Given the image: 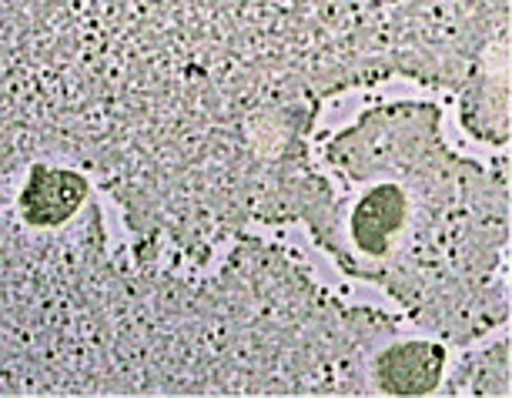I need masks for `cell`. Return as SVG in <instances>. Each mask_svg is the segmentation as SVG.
<instances>
[{"label":"cell","instance_id":"3957f363","mask_svg":"<svg viewBox=\"0 0 512 398\" xmlns=\"http://www.w3.org/2000/svg\"><path fill=\"white\" fill-rule=\"evenodd\" d=\"M399 221H402V194L395 188H382V191H372L369 198L362 201L359 211H355L352 228L362 248L382 251L385 238L399 228Z\"/></svg>","mask_w":512,"mask_h":398},{"label":"cell","instance_id":"7a4b0ae2","mask_svg":"<svg viewBox=\"0 0 512 398\" xmlns=\"http://www.w3.org/2000/svg\"><path fill=\"white\" fill-rule=\"evenodd\" d=\"M439 372H442V352L432 345L392 348L379 362L382 385L389 388V392H402V395L429 392V388L436 385Z\"/></svg>","mask_w":512,"mask_h":398},{"label":"cell","instance_id":"6da1fadb","mask_svg":"<svg viewBox=\"0 0 512 398\" xmlns=\"http://www.w3.org/2000/svg\"><path fill=\"white\" fill-rule=\"evenodd\" d=\"M84 198V181L71 171H51L37 164L24 191V211L34 225H57L71 218Z\"/></svg>","mask_w":512,"mask_h":398}]
</instances>
